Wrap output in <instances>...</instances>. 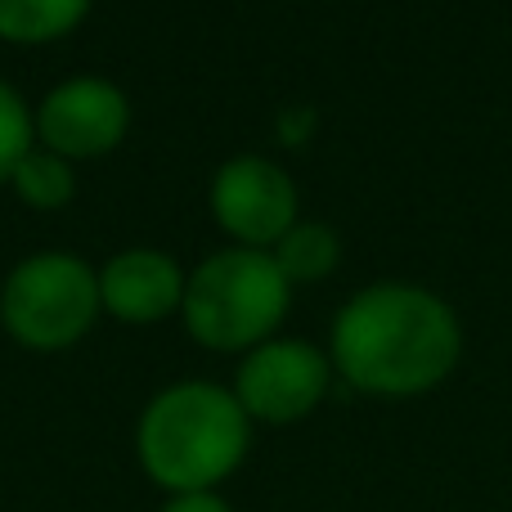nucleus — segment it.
<instances>
[{"label":"nucleus","instance_id":"obj_7","mask_svg":"<svg viewBox=\"0 0 512 512\" xmlns=\"http://www.w3.org/2000/svg\"><path fill=\"white\" fill-rule=\"evenodd\" d=\"M131 126V99L104 77H68L36 104V140L59 158H99Z\"/></svg>","mask_w":512,"mask_h":512},{"label":"nucleus","instance_id":"obj_2","mask_svg":"<svg viewBox=\"0 0 512 512\" xmlns=\"http://www.w3.org/2000/svg\"><path fill=\"white\" fill-rule=\"evenodd\" d=\"M252 450V418L234 387L189 378L162 387L135 423V459L167 495L216 490Z\"/></svg>","mask_w":512,"mask_h":512},{"label":"nucleus","instance_id":"obj_10","mask_svg":"<svg viewBox=\"0 0 512 512\" xmlns=\"http://www.w3.org/2000/svg\"><path fill=\"white\" fill-rule=\"evenodd\" d=\"M270 252L279 261V270L288 274V283H319L342 261V239H337V230H328L319 221H297Z\"/></svg>","mask_w":512,"mask_h":512},{"label":"nucleus","instance_id":"obj_6","mask_svg":"<svg viewBox=\"0 0 512 512\" xmlns=\"http://www.w3.org/2000/svg\"><path fill=\"white\" fill-rule=\"evenodd\" d=\"M212 216L239 248L270 252L297 225V185L279 162L239 153L212 176Z\"/></svg>","mask_w":512,"mask_h":512},{"label":"nucleus","instance_id":"obj_5","mask_svg":"<svg viewBox=\"0 0 512 512\" xmlns=\"http://www.w3.org/2000/svg\"><path fill=\"white\" fill-rule=\"evenodd\" d=\"M333 382V360L315 342L301 337H270L239 360L234 373V396L248 409L252 423L288 427L301 423Z\"/></svg>","mask_w":512,"mask_h":512},{"label":"nucleus","instance_id":"obj_9","mask_svg":"<svg viewBox=\"0 0 512 512\" xmlns=\"http://www.w3.org/2000/svg\"><path fill=\"white\" fill-rule=\"evenodd\" d=\"M90 14V0H0V41L45 45L68 36Z\"/></svg>","mask_w":512,"mask_h":512},{"label":"nucleus","instance_id":"obj_3","mask_svg":"<svg viewBox=\"0 0 512 512\" xmlns=\"http://www.w3.org/2000/svg\"><path fill=\"white\" fill-rule=\"evenodd\" d=\"M292 306V283L274 252L221 248L185 283V328L207 351H256L270 342Z\"/></svg>","mask_w":512,"mask_h":512},{"label":"nucleus","instance_id":"obj_13","mask_svg":"<svg viewBox=\"0 0 512 512\" xmlns=\"http://www.w3.org/2000/svg\"><path fill=\"white\" fill-rule=\"evenodd\" d=\"M162 512H234V508L216 490H189V495H167Z\"/></svg>","mask_w":512,"mask_h":512},{"label":"nucleus","instance_id":"obj_11","mask_svg":"<svg viewBox=\"0 0 512 512\" xmlns=\"http://www.w3.org/2000/svg\"><path fill=\"white\" fill-rule=\"evenodd\" d=\"M14 194L23 198L27 207H36V212H59V207L72 203V194H77V176H72V162L59 158V153L50 149H32L23 162H18L14 171Z\"/></svg>","mask_w":512,"mask_h":512},{"label":"nucleus","instance_id":"obj_8","mask_svg":"<svg viewBox=\"0 0 512 512\" xmlns=\"http://www.w3.org/2000/svg\"><path fill=\"white\" fill-rule=\"evenodd\" d=\"M189 274L171 252L126 248L99 270V301L122 324H158L185 306Z\"/></svg>","mask_w":512,"mask_h":512},{"label":"nucleus","instance_id":"obj_1","mask_svg":"<svg viewBox=\"0 0 512 512\" xmlns=\"http://www.w3.org/2000/svg\"><path fill=\"white\" fill-rule=\"evenodd\" d=\"M463 355L459 315L418 283L360 288L333 319L328 360L364 396H423L441 387Z\"/></svg>","mask_w":512,"mask_h":512},{"label":"nucleus","instance_id":"obj_12","mask_svg":"<svg viewBox=\"0 0 512 512\" xmlns=\"http://www.w3.org/2000/svg\"><path fill=\"white\" fill-rule=\"evenodd\" d=\"M32 135H36V117L27 108V99L9 81H0V185H9L18 162L32 153Z\"/></svg>","mask_w":512,"mask_h":512},{"label":"nucleus","instance_id":"obj_4","mask_svg":"<svg viewBox=\"0 0 512 512\" xmlns=\"http://www.w3.org/2000/svg\"><path fill=\"white\" fill-rule=\"evenodd\" d=\"M99 270L68 252H36L0 288V324L27 351H68L99 319Z\"/></svg>","mask_w":512,"mask_h":512}]
</instances>
